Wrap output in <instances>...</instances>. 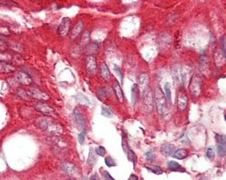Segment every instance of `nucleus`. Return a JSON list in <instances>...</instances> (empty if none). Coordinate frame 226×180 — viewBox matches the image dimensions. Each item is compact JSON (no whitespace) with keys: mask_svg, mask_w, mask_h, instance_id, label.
Wrapping results in <instances>:
<instances>
[{"mask_svg":"<svg viewBox=\"0 0 226 180\" xmlns=\"http://www.w3.org/2000/svg\"><path fill=\"white\" fill-rule=\"evenodd\" d=\"M138 87L139 90L145 91L149 87V77L146 74H140L138 78Z\"/></svg>","mask_w":226,"mask_h":180,"instance_id":"ddd939ff","label":"nucleus"},{"mask_svg":"<svg viewBox=\"0 0 226 180\" xmlns=\"http://www.w3.org/2000/svg\"><path fill=\"white\" fill-rule=\"evenodd\" d=\"M110 94V91L107 87H102L97 90V95L100 100H104L108 98Z\"/></svg>","mask_w":226,"mask_h":180,"instance_id":"5701e85b","label":"nucleus"},{"mask_svg":"<svg viewBox=\"0 0 226 180\" xmlns=\"http://www.w3.org/2000/svg\"><path fill=\"white\" fill-rule=\"evenodd\" d=\"M84 28V23L82 21H79V22L76 24L75 26L73 28L72 33H71V37L72 39H75L78 36L80 33L82 32Z\"/></svg>","mask_w":226,"mask_h":180,"instance_id":"aec40b11","label":"nucleus"},{"mask_svg":"<svg viewBox=\"0 0 226 180\" xmlns=\"http://www.w3.org/2000/svg\"><path fill=\"white\" fill-rule=\"evenodd\" d=\"M49 140L52 142L54 152L61 154L65 152L67 149V143L65 140L61 138L59 136H52L49 138Z\"/></svg>","mask_w":226,"mask_h":180,"instance_id":"20e7f679","label":"nucleus"},{"mask_svg":"<svg viewBox=\"0 0 226 180\" xmlns=\"http://www.w3.org/2000/svg\"><path fill=\"white\" fill-rule=\"evenodd\" d=\"M221 50L222 53L224 54V57L225 58L226 55V41H225V36H224V37H222L221 39Z\"/></svg>","mask_w":226,"mask_h":180,"instance_id":"c756f323","label":"nucleus"},{"mask_svg":"<svg viewBox=\"0 0 226 180\" xmlns=\"http://www.w3.org/2000/svg\"><path fill=\"white\" fill-rule=\"evenodd\" d=\"M102 177H103L104 180H115L111 176V175H110L109 172H107V171H106V170H105V171H104V172L102 174Z\"/></svg>","mask_w":226,"mask_h":180,"instance_id":"f704fd0d","label":"nucleus"},{"mask_svg":"<svg viewBox=\"0 0 226 180\" xmlns=\"http://www.w3.org/2000/svg\"><path fill=\"white\" fill-rule=\"evenodd\" d=\"M95 152H96L97 155H98L100 157H105L106 154V149L105 147H102V146H98V147H97L96 149H95Z\"/></svg>","mask_w":226,"mask_h":180,"instance_id":"c85d7f7f","label":"nucleus"},{"mask_svg":"<svg viewBox=\"0 0 226 180\" xmlns=\"http://www.w3.org/2000/svg\"><path fill=\"white\" fill-rule=\"evenodd\" d=\"M86 68L88 74L93 75L97 70V62L96 57L93 55H89L86 60Z\"/></svg>","mask_w":226,"mask_h":180,"instance_id":"f8f14e48","label":"nucleus"},{"mask_svg":"<svg viewBox=\"0 0 226 180\" xmlns=\"http://www.w3.org/2000/svg\"><path fill=\"white\" fill-rule=\"evenodd\" d=\"M66 180H73V179H67Z\"/></svg>","mask_w":226,"mask_h":180,"instance_id":"4c0bfd02","label":"nucleus"},{"mask_svg":"<svg viewBox=\"0 0 226 180\" xmlns=\"http://www.w3.org/2000/svg\"><path fill=\"white\" fill-rule=\"evenodd\" d=\"M114 71L115 72V74H116L118 75V77L120 78V82H121V83H123V74H122V71H121L120 69L119 68L118 66L114 64Z\"/></svg>","mask_w":226,"mask_h":180,"instance_id":"7c9ffc66","label":"nucleus"},{"mask_svg":"<svg viewBox=\"0 0 226 180\" xmlns=\"http://www.w3.org/2000/svg\"><path fill=\"white\" fill-rule=\"evenodd\" d=\"M86 131H81V132L78 135L79 142L80 143L81 145L84 144V140H85V136H86Z\"/></svg>","mask_w":226,"mask_h":180,"instance_id":"473e14b6","label":"nucleus"},{"mask_svg":"<svg viewBox=\"0 0 226 180\" xmlns=\"http://www.w3.org/2000/svg\"><path fill=\"white\" fill-rule=\"evenodd\" d=\"M105 162L106 166L109 167L116 166V165H117L116 163H115V161L111 157H106L105 158Z\"/></svg>","mask_w":226,"mask_h":180,"instance_id":"cd10ccee","label":"nucleus"},{"mask_svg":"<svg viewBox=\"0 0 226 180\" xmlns=\"http://www.w3.org/2000/svg\"><path fill=\"white\" fill-rule=\"evenodd\" d=\"M144 166L148 170H150L152 172L155 174V175H160L163 173V170H162V169H161V167L160 166H155V165H152V164H146Z\"/></svg>","mask_w":226,"mask_h":180,"instance_id":"393cba45","label":"nucleus"},{"mask_svg":"<svg viewBox=\"0 0 226 180\" xmlns=\"http://www.w3.org/2000/svg\"><path fill=\"white\" fill-rule=\"evenodd\" d=\"M36 127L42 131H46L52 136H59L63 133L62 127L56 121L45 117H38L35 120Z\"/></svg>","mask_w":226,"mask_h":180,"instance_id":"f257e3e1","label":"nucleus"},{"mask_svg":"<svg viewBox=\"0 0 226 180\" xmlns=\"http://www.w3.org/2000/svg\"><path fill=\"white\" fill-rule=\"evenodd\" d=\"M165 96H166L167 101L171 102V90H170V85L169 82H166L164 86Z\"/></svg>","mask_w":226,"mask_h":180,"instance_id":"bb28decb","label":"nucleus"},{"mask_svg":"<svg viewBox=\"0 0 226 180\" xmlns=\"http://www.w3.org/2000/svg\"><path fill=\"white\" fill-rule=\"evenodd\" d=\"M71 26V20L69 18H63L59 24L58 28V33L61 37H66L70 32Z\"/></svg>","mask_w":226,"mask_h":180,"instance_id":"0eeeda50","label":"nucleus"},{"mask_svg":"<svg viewBox=\"0 0 226 180\" xmlns=\"http://www.w3.org/2000/svg\"><path fill=\"white\" fill-rule=\"evenodd\" d=\"M34 109L36 111L47 116H54L56 115L55 110L50 105L45 102H38L34 105Z\"/></svg>","mask_w":226,"mask_h":180,"instance_id":"423d86ee","label":"nucleus"},{"mask_svg":"<svg viewBox=\"0 0 226 180\" xmlns=\"http://www.w3.org/2000/svg\"><path fill=\"white\" fill-rule=\"evenodd\" d=\"M206 155L207 157H208L209 158H214L215 157V152H214V149L213 147H208L207 149V152H206Z\"/></svg>","mask_w":226,"mask_h":180,"instance_id":"2f4dec72","label":"nucleus"},{"mask_svg":"<svg viewBox=\"0 0 226 180\" xmlns=\"http://www.w3.org/2000/svg\"><path fill=\"white\" fill-rule=\"evenodd\" d=\"M188 104V98L187 94L184 91L180 90L178 93V99H177V105L179 111H184L187 108Z\"/></svg>","mask_w":226,"mask_h":180,"instance_id":"9d476101","label":"nucleus"},{"mask_svg":"<svg viewBox=\"0 0 226 180\" xmlns=\"http://www.w3.org/2000/svg\"><path fill=\"white\" fill-rule=\"evenodd\" d=\"M100 72H101V75L104 80L106 82H109L111 79V75L108 66L105 62L102 63L101 66H100Z\"/></svg>","mask_w":226,"mask_h":180,"instance_id":"a211bd4d","label":"nucleus"},{"mask_svg":"<svg viewBox=\"0 0 226 180\" xmlns=\"http://www.w3.org/2000/svg\"><path fill=\"white\" fill-rule=\"evenodd\" d=\"M168 166H169V168L173 172H184L185 170L182 168V166L180 165L176 162V161H170L167 163Z\"/></svg>","mask_w":226,"mask_h":180,"instance_id":"4be33fe9","label":"nucleus"},{"mask_svg":"<svg viewBox=\"0 0 226 180\" xmlns=\"http://www.w3.org/2000/svg\"><path fill=\"white\" fill-rule=\"evenodd\" d=\"M189 89L194 96H199L202 90V78L200 75H194L189 82Z\"/></svg>","mask_w":226,"mask_h":180,"instance_id":"7ed1b4c3","label":"nucleus"},{"mask_svg":"<svg viewBox=\"0 0 226 180\" xmlns=\"http://www.w3.org/2000/svg\"><path fill=\"white\" fill-rule=\"evenodd\" d=\"M188 152L184 149H179L178 150L174 152L173 154V158H177L179 160H182L188 157Z\"/></svg>","mask_w":226,"mask_h":180,"instance_id":"412c9836","label":"nucleus"},{"mask_svg":"<svg viewBox=\"0 0 226 180\" xmlns=\"http://www.w3.org/2000/svg\"><path fill=\"white\" fill-rule=\"evenodd\" d=\"M101 112L104 117L107 118H111L113 117V115H114V113H113L111 109L106 105H102Z\"/></svg>","mask_w":226,"mask_h":180,"instance_id":"a878e982","label":"nucleus"},{"mask_svg":"<svg viewBox=\"0 0 226 180\" xmlns=\"http://www.w3.org/2000/svg\"><path fill=\"white\" fill-rule=\"evenodd\" d=\"M127 180H139V177L136 175L132 174V175L130 176V177L128 178Z\"/></svg>","mask_w":226,"mask_h":180,"instance_id":"e433bc0d","label":"nucleus"},{"mask_svg":"<svg viewBox=\"0 0 226 180\" xmlns=\"http://www.w3.org/2000/svg\"><path fill=\"white\" fill-rule=\"evenodd\" d=\"M216 142L217 145V153L220 157H224L226 154V139L224 135H216Z\"/></svg>","mask_w":226,"mask_h":180,"instance_id":"1a4fd4ad","label":"nucleus"},{"mask_svg":"<svg viewBox=\"0 0 226 180\" xmlns=\"http://www.w3.org/2000/svg\"><path fill=\"white\" fill-rule=\"evenodd\" d=\"M62 169L64 172L72 177H79L80 174L77 167L71 163H63L62 165Z\"/></svg>","mask_w":226,"mask_h":180,"instance_id":"9b49d317","label":"nucleus"},{"mask_svg":"<svg viewBox=\"0 0 226 180\" xmlns=\"http://www.w3.org/2000/svg\"><path fill=\"white\" fill-rule=\"evenodd\" d=\"M27 95L33 99H38L40 100H47L50 99V96L45 91H42L38 88H32L27 91Z\"/></svg>","mask_w":226,"mask_h":180,"instance_id":"6e6552de","label":"nucleus"},{"mask_svg":"<svg viewBox=\"0 0 226 180\" xmlns=\"http://www.w3.org/2000/svg\"><path fill=\"white\" fill-rule=\"evenodd\" d=\"M139 88L137 84H134L132 87V90H131V99H132V103L134 105L136 103L137 100L139 99Z\"/></svg>","mask_w":226,"mask_h":180,"instance_id":"6ab92c4d","label":"nucleus"},{"mask_svg":"<svg viewBox=\"0 0 226 180\" xmlns=\"http://www.w3.org/2000/svg\"><path fill=\"white\" fill-rule=\"evenodd\" d=\"M145 157H146V159H147L148 161H150V162H152V161L155 159V158H156L155 154L152 151L148 152L147 153L145 154Z\"/></svg>","mask_w":226,"mask_h":180,"instance_id":"72a5a7b5","label":"nucleus"},{"mask_svg":"<svg viewBox=\"0 0 226 180\" xmlns=\"http://www.w3.org/2000/svg\"><path fill=\"white\" fill-rule=\"evenodd\" d=\"M175 146L172 145L171 143H164L161 147V153L162 154L164 157H170V156L173 154L174 152H175Z\"/></svg>","mask_w":226,"mask_h":180,"instance_id":"2eb2a0df","label":"nucleus"},{"mask_svg":"<svg viewBox=\"0 0 226 180\" xmlns=\"http://www.w3.org/2000/svg\"><path fill=\"white\" fill-rule=\"evenodd\" d=\"M113 90H114L115 97H116V99L120 103H124L125 97H124L123 91L122 90L120 85H119L117 81L115 82L114 85H113Z\"/></svg>","mask_w":226,"mask_h":180,"instance_id":"dca6fc26","label":"nucleus"},{"mask_svg":"<svg viewBox=\"0 0 226 180\" xmlns=\"http://www.w3.org/2000/svg\"><path fill=\"white\" fill-rule=\"evenodd\" d=\"M155 99L156 100L157 109L159 114L161 115H166L169 111V106H168V101L164 91L161 90L160 86L155 87Z\"/></svg>","mask_w":226,"mask_h":180,"instance_id":"f03ea898","label":"nucleus"},{"mask_svg":"<svg viewBox=\"0 0 226 180\" xmlns=\"http://www.w3.org/2000/svg\"><path fill=\"white\" fill-rule=\"evenodd\" d=\"M143 94V107H144L145 111L148 113L151 112L153 111L154 108V96L152 94L151 89L148 87Z\"/></svg>","mask_w":226,"mask_h":180,"instance_id":"39448f33","label":"nucleus"},{"mask_svg":"<svg viewBox=\"0 0 226 180\" xmlns=\"http://www.w3.org/2000/svg\"><path fill=\"white\" fill-rule=\"evenodd\" d=\"M74 115L76 122L77 123L78 126L80 128H84L85 125H86V121H85V119L83 115L81 114V111L79 109L75 108L74 110Z\"/></svg>","mask_w":226,"mask_h":180,"instance_id":"f3484780","label":"nucleus"},{"mask_svg":"<svg viewBox=\"0 0 226 180\" xmlns=\"http://www.w3.org/2000/svg\"><path fill=\"white\" fill-rule=\"evenodd\" d=\"M16 78L19 83L24 85H29L32 82L31 77L24 72H18L16 74Z\"/></svg>","mask_w":226,"mask_h":180,"instance_id":"4468645a","label":"nucleus"},{"mask_svg":"<svg viewBox=\"0 0 226 180\" xmlns=\"http://www.w3.org/2000/svg\"><path fill=\"white\" fill-rule=\"evenodd\" d=\"M90 180H100V177H99V175H97V173H95V174H93L92 176L91 177Z\"/></svg>","mask_w":226,"mask_h":180,"instance_id":"c9c22d12","label":"nucleus"},{"mask_svg":"<svg viewBox=\"0 0 226 180\" xmlns=\"http://www.w3.org/2000/svg\"><path fill=\"white\" fill-rule=\"evenodd\" d=\"M97 161V154L95 152V149L91 147L89 149V154H88V158L87 160V163L91 166H93L96 163Z\"/></svg>","mask_w":226,"mask_h":180,"instance_id":"b1692460","label":"nucleus"}]
</instances>
